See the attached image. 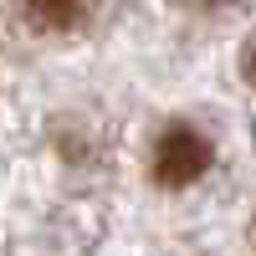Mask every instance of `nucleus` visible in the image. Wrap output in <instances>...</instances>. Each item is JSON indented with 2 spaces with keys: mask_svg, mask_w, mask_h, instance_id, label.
Here are the masks:
<instances>
[{
  "mask_svg": "<svg viewBox=\"0 0 256 256\" xmlns=\"http://www.w3.org/2000/svg\"><path fill=\"white\" fill-rule=\"evenodd\" d=\"M148 169H154V180L159 184H190V180H200L205 169H210V144L200 128H190V123H169L159 144H154V159H148Z\"/></svg>",
  "mask_w": 256,
  "mask_h": 256,
  "instance_id": "obj_1",
  "label": "nucleus"
},
{
  "mask_svg": "<svg viewBox=\"0 0 256 256\" xmlns=\"http://www.w3.org/2000/svg\"><path fill=\"white\" fill-rule=\"evenodd\" d=\"M102 0H16V10L41 31H77Z\"/></svg>",
  "mask_w": 256,
  "mask_h": 256,
  "instance_id": "obj_2",
  "label": "nucleus"
},
{
  "mask_svg": "<svg viewBox=\"0 0 256 256\" xmlns=\"http://www.w3.org/2000/svg\"><path fill=\"white\" fill-rule=\"evenodd\" d=\"M241 72H246V82H251V88H256V41H251V46H246V62H241Z\"/></svg>",
  "mask_w": 256,
  "mask_h": 256,
  "instance_id": "obj_3",
  "label": "nucleus"
},
{
  "mask_svg": "<svg viewBox=\"0 0 256 256\" xmlns=\"http://www.w3.org/2000/svg\"><path fill=\"white\" fill-rule=\"evenodd\" d=\"M195 6H226V0H195Z\"/></svg>",
  "mask_w": 256,
  "mask_h": 256,
  "instance_id": "obj_4",
  "label": "nucleus"
}]
</instances>
